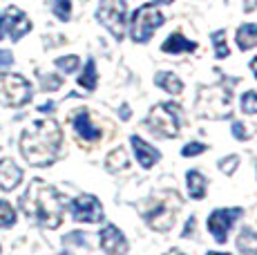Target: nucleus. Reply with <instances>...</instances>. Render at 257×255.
<instances>
[{
	"instance_id": "f257e3e1",
	"label": "nucleus",
	"mask_w": 257,
	"mask_h": 255,
	"mask_svg": "<svg viewBox=\"0 0 257 255\" xmlns=\"http://www.w3.org/2000/svg\"><path fill=\"white\" fill-rule=\"evenodd\" d=\"M63 144L61 125L52 119L34 121L21 135V153L32 166H49L56 159Z\"/></svg>"
},
{
	"instance_id": "f03ea898",
	"label": "nucleus",
	"mask_w": 257,
	"mask_h": 255,
	"mask_svg": "<svg viewBox=\"0 0 257 255\" xmlns=\"http://www.w3.org/2000/svg\"><path fill=\"white\" fill-rule=\"evenodd\" d=\"M21 206L27 217L45 228H56L63 222V197L56 188L47 186L45 181L34 179L27 193L21 197Z\"/></svg>"
},
{
	"instance_id": "7ed1b4c3",
	"label": "nucleus",
	"mask_w": 257,
	"mask_h": 255,
	"mask_svg": "<svg viewBox=\"0 0 257 255\" xmlns=\"http://www.w3.org/2000/svg\"><path fill=\"white\" fill-rule=\"evenodd\" d=\"M179 208H181L179 195H177L175 190H164V193L157 195V197H150V202H148V206L141 213L152 228L166 233V230L172 228V224H175Z\"/></svg>"
},
{
	"instance_id": "20e7f679",
	"label": "nucleus",
	"mask_w": 257,
	"mask_h": 255,
	"mask_svg": "<svg viewBox=\"0 0 257 255\" xmlns=\"http://www.w3.org/2000/svg\"><path fill=\"white\" fill-rule=\"evenodd\" d=\"M197 114L208 119H224L230 114V90L226 85L201 87L197 99Z\"/></svg>"
},
{
	"instance_id": "39448f33",
	"label": "nucleus",
	"mask_w": 257,
	"mask_h": 255,
	"mask_svg": "<svg viewBox=\"0 0 257 255\" xmlns=\"http://www.w3.org/2000/svg\"><path fill=\"white\" fill-rule=\"evenodd\" d=\"M32 99V85L21 74L0 72V105L21 107Z\"/></svg>"
},
{
	"instance_id": "423d86ee",
	"label": "nucleus",
	"mask_w": 257,
	"mask_h": 255,
	"mask_svg": "<svg viewBox=\"0 0 257 255\" xmlns=\"http://www.w3.org/2000/svg\"><path fill=\"white\" fill-rule=\"evenodd\" d=\"M148 128L159 137L172 139L179 135V105L177 103H159L150 110Z\"/></svg>"
},
{
	"instance_id": "0eeeda50",
	"label": "nucleus",
	"mask_w": 257,
	"mask_h": 255,
	"mask_svg": "<svg viewBox=\"0 0 257 255\" xmlns=\"http://www.w3.org/2000/svg\"><path fill=\"white\" fill-rule=\"evenodd\" d=\"M161 25H164V14L159 9H155L152 5H143L132 16L130 36L135 43H148Z\"/></svg>"
},
{
	"instance_id": "6e6552de",
	"label": "nucleus",
	"mask_w": 257,
	"mask_h": 255,
	"mask_svg": "<svg viewBox=\"0 0 257 255\" xmlns=\"http://www.w3.org/2000/svg\"><path fill=\"white\" fill-rule=\"evenodd\" d=\"M125 0H101L96 18L110 29L116 41H121L125 36Z\"/></svg>"
},
{
	"instance_id": "1a4fd4ad",
	"label": "nucleus",
	"mask_w": 257,
	"mask_h": 255,
	"mask_svg": "<svg viewBox=\"0 0 257 255\" xmlns=\"http://www.w3.org/2000/svg\"><path fill=\"white\" fill-rule=\"evenodd\" d=\"M72 217L83 224H96L103 219V206L94 195H78L72 202Z\"/></svg>"
},
{
	"instance_id": "9d476101",
	"label": "nucleus",
	"mask_w": 257,
	"mask_h": 255,
	"mask_svg": "<svg viewBox=\"0 0 257 255\" xmlns=\"http://www.w3.org/2000/svg\"><path fill=\"white\" fill-rule=\"evenodd\" d=\"M241 215V208H217L210 213L208 217V230L212 233V237L219 244L226 242L228 237V230L235 224V219Z\"/></svg>"
},
{
	"instance_id": "9b49d317",
	"label": "nucleus",
	"mask_w": 257,
	"mask_h": 255,
	"mask_svg": "<svg viewBox=\"0 0 257 255\" xmlns=\"http://www.w3.org/2000/svg\"><path fill=\"white\" fill-rule=\"evenodd\" d=\"M3 21H5V32L9 34L14 43L21 41L25 34L32 29V21L27 18V14L21 12L18 7H7V12L3 14Z\"/></svg>"
},
{
	"instance_id": "f8f14e48",
	"label": "nucleus",
	"mask_w": 257,
	"mask_h": 255,
	"mask_svg": "<svg viewBox=\"0 0 257 255\" xmlns=\"http://www.w3.org/2000/svg\"><path fill=\"white\" fill-rule=\"evenodd\" d=\"M101 248L107 255H125L127 253V239L116 226H105L101 230Z\"/></svg>"
},
{
	"instance_id": "ddd939ff",
	"label": "nucleus",
	"mask_w": 257,
	"mask_h": 255,
	"mask_svg": "<svg viewBox=\"0 0 257 255\" xmlns=\"http://www.w3.org/2000/svg\"><path fill=\"white\" fill-rule=\"evenodd\" d=\"M72 123H74V130H76V135L81 137V139H85V141H98L101 139V130L92 123L87 110H78L76 114H74Z\"/></svg>"
},
{
	"instance_id": "4468645a",
	"label": "nucleus",
	"mask_w": 257,
	"mask_h": 255,
	"mask_svg": "<svg viewBox=\"0 0 257 255\" xmlns=\"http://www.w3.org/2000/svg\"><path fill=\"white\" fill-rule=\"evenodd\" d=\"M130 144H132V148H135V155H137V159H139V164L143 166V168H152V166L159 161V150L157 148H152L148 141H143L141 137H132L130 139Z\"/></svg>"
},
{
	"instance_id": "2eb2a0df",
	"label": "nucleus",
	"mask_w": 257,
	"mask_h": 255,
	"mask_svg": "<svg viewBox=\"0 0 257 255\" xmlns=\"http://www.w3.org/2000/svg\"><path fill=\"white\" fill-rule=\"evenodd\" d=\"M23 179V170L14 164L12 159L0 161V188L3 190H14Z\"/></svg>"
},
{
	"instance_id": "dca6fc26",
	"label": "nucleus",
	"mask_w": 257,
	"mask_h": 255,
	"mask_svg": "<svg viewBox=\"0 0 257 255\" xmlns=\"http://www.w3.org/2000/svg\"><path fill=\"white\" fill-rule=\"evenodd\" d=\"M161 50L166 54H181V52H195L197 50V43L188 41L184 34H170V36L166 38V43L161 45Z\"/></svg>"
},
{
	"instance_id": "f3484780",
	"label": "nucleus",
	"mask_w": 257,
	"mask_h": 255,
	"mask_svg": "<svg viewBox=\"0 0 257 255\" xmlns=\"http://www.w3.org/2000/svg\"><path fill=\"white\" fill-rule=\"evenodd\" d=\"M186 184H188V193H190L192 199H204V195H206V177L199 173V170H188Z\"/></svg>"
},
{
	"instance_id": "a211bd4d",
	"label": "nucleus",
	"mask_w": 257,
	"mask_h": 255,
	"mask_svg": "<svg viewBox=\"0 0 257 255\" xmlns=\"http://www.w3.org/2000/svg\"><path fill=\"white\" fill-rule=\"evenodd\" d=\"M237 45H239L241 52L253 50V47L257 45V25L246 23V25H241L239 29H237Z\"/></svg>"
},
{
	"instance_id": "6ab92c4d",
	"label": "nucleus",
	"mask_w": 257,
	"mask_h": 255,
	"mask_svg": "<svg viewBox=\"0 0 257 255\" xmlns=\"http://www.w3.org/2000/svg\"><path fill=\"white\" fill-rule=\"evenodd\" d=\"M155 83L159 87H164L168 94H181V90H184L181 78L177 74H172V72H159V74L155 76Z\"/></svg>"
},
{
	"instance_id": "aec40b11",
	"label": "nucleus",
	"mask_w": 257,
	"mask_h": 255,
	"mask_svg": "<svg viewBox=\"0 0 257 255\" xmlns=\"http://www.w3.org/2000/svg\"><path fill=\"white\" fill-rule=\"evenodd\" d=\"M237 248L244 255H257V233L250 228H241L237 235Z\"/></svg>"
},
{
	"instance_id": "412c9836",
	"label": "nucleus",
	"mask_w": 257,
	"mask_h": 255,
	"mask_svg": "<svg viewBox=\"0 0 257 255\" xmlns=\"http://www.w3.org/2000/svg\"><path fill=\"white\" fill-rule=\"evenodd\" d=\"M78 85L83 87V90H94V87H96V63L92 61H87L85 63V70L81 72V76H78Z\"/></svg>"
},
{
	"instance_id": "4be33fe9",
	"label": "nucleus",
	"mask_w": 257,
	"mask_h": 255,
	"mask_svg": "<svg viewBox=\"0 0 257 255\" xmlns=\"http://www.w3.org/2000/svg\"><path fill=\"white\" fill-rule=\"evenodd\" d=\"M125 166H127V155H125V150L123 148H116V150H112V153L107 155L105 168L110 170V173H116V170L125 168Z\"/></svg>"
},
{
	"instance_id": "5701e85b",
	"label": "nucleus",
	"mask_w": 257,
	"mask_h": 255,
	"mask_svg": "<svg viewBox=\"0 0 257 255\" xmlns=\"http://www.w3.org/2000/svg\"><path fill=\"white\" fill-rule=\"evenodd\" d=\"M52 12L58 21L67 23L72 18V0H54L52 3Z\"/></svg>"
},
{
	"instance_id": "b1692460",
	"label": "nucleus",
	"mask_w": 257,
	"mask_h": 255,
	"mask_svg": "<svg viewBox=\"0 0 257 255\" xmlns=\"http://www.w3.org/2000/svg\"><path fill=\"white\" fill-rule=\"evenodd\" d=\"M212 43H215V54L217 58H226L230 54L228 50V43H226V29H217L212 34Z\"/></svg>"
},
{
	"instance_id": "393cba45",
	"label": "nucleus",
	"mask_w": 257,
	"mask_h": 255,
	"mask_svg": "<svg viewBox=\"0 0 257 255\" xmlns=\"http://www.w3.org/2000/svg\"><path fill=\"white\" fill-rule=\"evenodd\" d=\"M16 224V210L9 202H0V228H9Z\"/></svg>"
},
{
	"instance_id": "a878e982",
	"label": "nucleus",
	"mask_w": 257,
	"mask_h": 255,
	"mask_svg": "<svg viewBox=\"0 0 257 255\" xmlns=\"http://www.w3.org/2000/svg\"><path fill=\"white\" fill-rule=\"evenodd\" d=\"M78 65H81V58L74 56V54H70V56L56 58V67H58L61 72H65V74H72V72H76Z\"/></svg>"
},
{
	"instance_id": "bb28decb",
	"label": "nucleus",
	"mask_w": 257,
	"mask_h": 255,
	"mask_svg": "<svg viewBox=\"0 0 257 255\" xmlns=\"http://www.w3.org/2000/svg\"><path fill=\"white\" fill-rule=\"evenodd\" d=\"M241 110L246 114H257V92H246L241 96Z\"/></svg>"
},
{
	"instance_id": "cd10ccee",
	"label": "nucleus",
	"mask_w": 257,
	"mask_h": 255,
	"mask_svg": "<svg viewBox=\"0 0 257 255\" xmlns=\"http://www.w3.org/2000/svg\"><path fill=\"white\" fill-rule=\"evenodd\" d=\"M43 90H49V92H54V90H58V87L63 85V78L58 76V74H45L43 76Z\"/></svg>"
},
{
	"instance_id": "c85d7f7f",
	"label": "nucleus",
	"mask_w": 257,
	"mask_h": 255,
	"mask_svg": "<svg viewBox=\"0 0 257 255\" xmlns=\"http://www.w3.org/2000/svg\"><path fill=\"white\" fill-rule=\"evenodd\" d=\"M206 150L204 144H199V141H192V144H186L184 150H181V155L184 157H195V155H201Z\"/></svg>"
},
{
	"instance_id": "c756f323",
	"label": "nucleus",
	"mask_w": 257,
	"mask_h": 255,
	"mask_svg": "<svg viewBox=\"0 0 257 255\" xmlns=\"http://www.w3.org/2000/svg\"><path fill=\"white\" fill-rule=\"evenodd\" d=\"M237 164H239V157H237V155H230L228 159H221V161H219V168L224 170L226 175H230V173H233V170L237 168Z\"/></svg>"
},
{
	"instance_id": "7c9ffc66",
	"label": "nucleus",
	"mask_w": 257,
	"mask_h": 255,
	"mask_svg": "<svg viewBox=\"0 0 257 255\" xmlns=\"http://www.w3.org/2000/svg\"><path fill=\"white\" fill-rule=\"evenodd\" d=\"M233 135H235V139H239V141L248 139V132H246V128L241 125L239 121H235V123H233Z\"/></svg>"
},
{
	"instance_id": "2f4dec72",
	"label": "nucleus",
	"mask_w": 257,
	"mask_h": 255,
	"mask_svg": "<svg viewBox=\"0 0 257 255\" xmlns=\"http://www.w3.org/2000/svg\"><path fill=\"white\" fill-rule=\"evenodd\" d=\"M14 63V54L9 50H0V67H9Z\"/></svg>"
},
{
	"instance_id": "473e14b6",
	"label": "nucleus",
	"mask_w": 257,
	"mask_h": 255,
	"mask_svg": "<svg viewBox=\"0 0 257 255\" xmlns=\"http://www.w3.org/2000/svg\"><path fill=\"white\" fill-rule=\"evenodd\" d=\"M244 3V12H257V0H241Z\"/></svg>"
},
{
	"instance_id": "72a5a7b5",
	"label": "nucleus",
	"mask_w": 257,
	"mask_h": 255,
	"mask_svg": "<svg viewBox=\"0 0 257 255\" xmlns=\"http://www.w3.org/2000/svg\"><path fill=\"white\" fill-rule=\"evenodd\" d=\"M67 242H81V244H85V237H83L81 233H72V235H67Z\"/></svg>"
},
{
	"instance_id": "f704fd0d",
	"label": "nucleus",
	"mask_w": 257,
	"mask_h": 255,
	"mask_svg": "<svg viewBox=\"0 0 257 255\" xmlns=\"http://www.w3.org/2000/svg\"><path fill=\"white\" fill-rule=\"evenodd\" d=\"M192 226H195V217H190V219H188V224H186V230H184V237H186L188 233H192Z\"/></svg>"
},
{
	"instance_id": "c9c22d12",
	"label": "nucleus",
	"mask_w": 257,
	"mask_h": 255,
	"mask_svg": "<svg viewBox=\"0 0 257 255\" xmlns=\"http://www.w3.org/2000/svg\"><path fill=\"white\" fill-rule=\"evenodd\" d=\"M38 110H41V112H52V110H54V103L49 101V103H45V105H41V107H38Z\"/></svg>"
},
{
	"instance_id": "e433bc0d",
	"label": "nucleus",
	"mask_w": 257,
	"mask_h": 255,
	"mask_svg": "<svg viewBox=\"0 0 257 255\" xmlns=\"http://www.w3.org/2000/svg\"><path fill=\"white\" fill-rule=\"evenodd\" d=\"M5 34L7 32H5V21H3V14H0V41L5 38Z\"/></svg>"
},
{
	"instance_id": "4c0bfd02",
	"label": "nucleus",
	"mask_w": 257,
	"mask_h": 255,
	"mask_svg": "<svg viewBox=\"0 0 257 255\" xmlns=\"http://www.w3.org/2000/svg\"><path fill=\"white\" fill-rule=\"evenodd\" d=\"M250 70H253V74L257 76V58H253V61H250Z\"/></svg>"
},
{
	"instance_id": "58836bf2",
	"label": "nucleus",
	"mask_w": 257,
	"mask_h": 255,
	"mask_svg": "<svg viewBox=\"0 0 257 255\" xmlns=\"http://www.w3.org/2000/svg\"><path fill=\"white\" fill-rule=\"evenodd\" d=\"M164 255H184V253L177 251V248H172V251H168V253H164Z\"/></svg>"
},
{
	"instance_id": "ea45409f",
	"label": "nucleus",
	"mask_w": 257,
	"mask_h": 255,
	"mask_svg": "<svg viewBox=\"0 0 257 255\" xmlns=\"http://www.w3.org/2000/svg\"><path fill=\"white\" fill-rule=\"evenodd\" d=\"M206 255H230V253H215V251H208Z\"/></svg>"
},
{
	"instance_id": "a19ab883",
	"label": "nucleus",
	"mask_w": 257,
	"mask_h": 255,
	"mask_svg": "<svg viewBox=\"0 0 257 255\" xmlns=\"http://www.w3.org/2000/svg\"><path fill=\"white\" fill-rule=\"evenodd\" d=\"M157 3H172V0H157Z\"/></svg>"
}]
</instances>
